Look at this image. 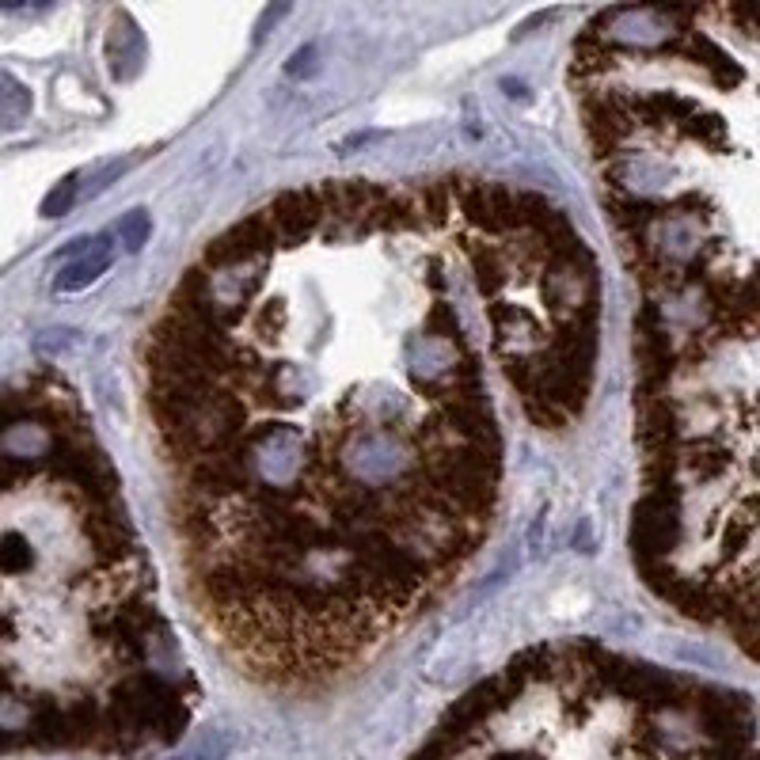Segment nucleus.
<instances>
[{
    "instance_id": "obj_5",
    "label": "nucleus",
    "mask_w": 760,
    "mask_h": 760,
    "mask_svg": "<svg viewBox=\"0 0 760 760\" xmlns=\"http://www.w3.org/2000/svg\"><path fill=\"white\" fill-rule=\"evenodd\" d=\"M149 213L145 209H133V213H126L122 217V225H118V240L126 244V251H141V247L149 244Z\"/></svg>"
},
{
    "instance_id": "obj_3",
    "label": "nucleus",
    "mask_w": 760,
    "mask_h": 760,
    "mask_svg": "<svg viewBox=\"0 0 760 760\" xmlns=\"http://www.w3.org/2000/svg\"><path fill=\"white\" fill-rule=\"evenodd\" d=\"M35 567V544L23 532H0V574H27Z\"/></svg>"
},
{
    "instance_id": "obj_1",
    "label": "nucleus",
    "mask_w": 760,
    "mask_h": 760,
    "mask_svg": "<svg viewBox=\"0 0 760 760\" xmlns=\"http://www.w3.org/2000/svg\"><path fill=\"white\" fill-rule=\"evenodd\" d=\"M411 760H757V715L745 692L597 643L532 646Z\"/></svg>"
},
{
    "instance_id": "obj_6",
    "label": "nucleus",
    "mask_w": 760,
    "mask_h": 760,
    "mask_svg": "<svg viewBox=\"0 0 760 760\" xmlns=\"http://www.w3.org/2000/svg\"><path fill=\"white\" fill-rule=\"evenodd\" d=\"M73 198H76V175H69L61 187H54L50 194H46V202H42V217H61L65 209L73 206Z\"/></svg>"
},
{
    "instance_id": "obj_2",
    "label": "nucleus",
    "mask_w": 760,
    "mask_h": 760,
    "mask_svg": "<svg viewBox=\"0 0 760 760\" xmlns=\"http://www.w3.org/2000/svg\"><path fill=\"white\" fill-rule=\"evenodd\" d=\"M61 270L54 278L57 293H80L114 263V244L107 232L99 236H76L69 247H61Z\"/></svg>"
},
{
    "instance_id": "obj_4",
    "label": "nucleus",
    "mask_w": 760,
    "mask_h": 760,
    "mask_svg": "<svg viewBox=\"0 0 760 760\" xmlns=\"http://www.w3.org/2000/svg\"><path fill=\"white\" fill-rule=\"evenodd\" d=\"M31 111V92L12 73H0V122L16 126Z\"/></svg>"
}]
</instances>
